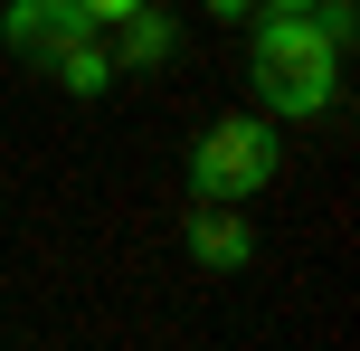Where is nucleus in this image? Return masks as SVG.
Returning a JSON list of instances; mask_svg holds the SVG:
<instances>
[{
    "label": "nucleus",
    "instance_id": "nucleus-1",
    "mask_svg": "<svg viewBox=\"0 0 360 351\" xmlns=\"http://www.w3.org/2000/svg\"><path fill=\"white\" fill-rule=\"evenodd\" d=\"M247 29H256V38H247L256 105L285 114V124L332 114V95H342V48L323 38V19H313V10H256Z\"/></svg>",
    "mask_w": 360,
    "mask_h": 351
},
{
    "label": "nucleus",
    "instance_id": "nucleus-5",
    "mask_svg": "<svg viewBox=\"0 0 360 351\" xmlns=\"http://www.w3.org/2000/svg\"><path fill=\"white\" fill-rule=\"evenodd\" d=\"M114 29H124V48H114V67H171V48H180V29H171V10H152V0H143V10H124V19H114Z\"/></svg>",
    "mask_w": 360,
    "mask_h": 351
},
{
    "label": "nucleus",
    "instance_id": "nucleus-2",
    "mask_svg": "<svg viewBox=\"0 0 360 351\" xmlns=\"http://www.w3.org/2000/svg\"><path fill=\"white\" fill-rule=\"evenodd\" d=\"M275 162H285V143H275L266 114H228V124L199 133V152H190V190L237 209V200H256V190L275 181Z\"/></svg>",
    "mask_w": 360,
    "mask_h": 351
},
{
    "label": "nucleus",
    "instance_id": "nucleus-9",
    "mask_svg": "<svg viewBox=\"0 0 360 351\" xmlns=\"http://www.w3.org/2000/svg\"><path fill=\"white\" fill-rule=\"evenodd\" d=\"M256 10H313V0H256Z\"/></svg>",
    "mask_w": 360,
    "mask_h": 351
},
{
    "label": "nucleus",
    "instance_id": "nucleus-7",
    "mask_svg": "<svg viewBox=\"0 0 360 351\" xmlns=\"http://www.w3.org/2000/svg\"><path fill=\"white\" fill-rule=\"evenodd\" d=\"M76 10H86L95 29H105V19H124V10H143V0H76Z\"/></svg>",
    "mask_w": 360,
    "mask_h": 351
},
{
    "label": "nucleus",
    "instance_id": "nucleus-6",
    "mask_svg": "<svg viewBox=\"0 0 360 351\" xmlns=\"http://www.w3.org/2000/svg\"><path fill=\"white\" fill-rule=\"evenodd\" d=\"M48 76H57V86H67V95H105V86H114V48H105V38L86 29V38H76V48L57 57Z\"/></svg>",
    "mask_w": 360,
    "mask_h": 351
},
{
    "label": "nucleus",
    "instance_id": "nucleus-4",
    "mask_svg": "<svg viewBox=\"0 0 360 351\" xmlns=\"http://www.w3.org/2000/svg\"><path fill=\"white\" fill-rule=\"evenodd\" d=\"M190 257L209 266V276H228V266L256 257V238H247V219H237L228 200H199V219H190Z\"/></svg>",
    "mask_w": 360,
    "mask_h": 351
},
{
    "label": "nucleus",
    "instance_id": "nucleus-3",
    "mask_svg": "<svg viewBox=\"0 0 360 351\" xmlns=\"http://www.w3.org/2000/svg\"><path fill=\"white\" fill-rule=\"evenodd\" d=\"M86 29H95V19L76 10V0H10V48L29 57V67H57Z\"/></svg>",
    "mask_w": 360,
    "mask_h": 351
},
{
    "label": "nucleus",
    "instance_id": "nucleus-8",
    "mask_svg": "<svg viewBox=\"0 0 360 351\" xmlns=\"http://www.w3.org/2000/svg\"><path fill=\"white\" fill-rule=\"evenodd\" d=\"M209 19H256V0H209Z\"/></svg>",
    "mask_w": 360,
    "mask_h": 351
}]
</instances>
